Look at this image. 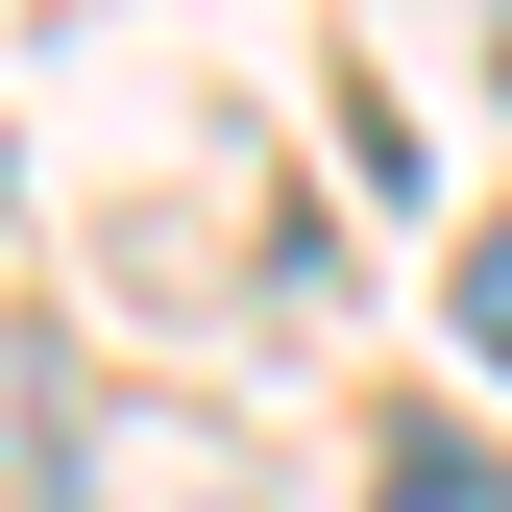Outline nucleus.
I'll use <instances>...</instances> for the list:
<instances>
[{"mask_svg": "<svg viewBox=\"0 0 512 512\" xmlns=\"http://www.w3.org/2000/svg\"><path fill=\"white\" fill-rule=\"evenodd\" d=\"M366 512H512V464H488V439H439V415H391V464H366Z\"/></svg>", "mask_w": 512, "mask_h": 512, "instance_id": "f257e3e1", "label": "nucleus"}, {"mask_svg": "<svg viewBox=\"0 0 512 512\" xmlns=\"http://www.w3.org/2000/svg\"><path fill=\"white\" fill-rule=\"evenodd\" d=\"M464 342H488V366H512V244H464Z\"/></svg>", "mask_w": 512, "mask_h": 512, "instance_id": "f03ea898", "label": "nucleus"}]
</instances>
